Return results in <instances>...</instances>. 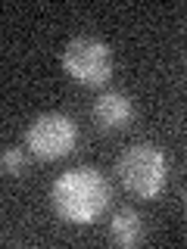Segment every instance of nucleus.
<instances>
[{"instance_id": "f257e3e1", "label": "nucleus", "mask_w": 187, "mask_h": 249, "mask_svg": "<svg viewBox=\"0 0 187 249\" xmlns=\"http://www.w3.org/2000/svg\"><path fill=\"white\" fill-rule=\"evenodd\" d=\"M112 190H109L106 175H100L91 165L69 168L53 181L50 202L53 212L69 224H91L109 209Z\"/></svg>"}, {"instance_id": "f03ea898", "label": "nucleus", "mask_w": 187, "mask_h": 249, "mask_svg": "<svg viewBox=\"0 0 187 249\" xmlns=\"http://www.w3.org/2000/svg\"><path fill=\"white\" fill-rule=\"evenodd\" d=\"M115 171H119V181L125 184V190L140 199L159 196L168 184V159L156 143L128 146L115 162Z\"/></svg>"}, {"instance_id": "7ed1b4c3", "label": "nucleus", "mask_w": 187, "mask_h": 249, "mask_svg": "<svg viewBox=\"0 0 187 249\" xmlns=\"http://www.w3.org/2000/svg\"><path fill=\"white\" fill-rule=\"evenodd\" d=\"M62 69L66 75L78 84H88V88H100L112 78V69H115V59H112V50H109L106 41L100 37H91V35H81V37H72L62 50Z\"/></svg>"}, {"instance_id": "20e7f679", "label": "nucleus", "mask_w": 187, "mask_h": 249, "mask_svg": "<svg viewBox=\"0 0 187 249\" xmlns=\"http://www.w3.org/2000/svg\"><path fill=\"white\" fill-rule=\"evenodd\" d=\"M28 150L44 162H56L62 156H69L78 143V128L69 115L62 112H44L28 124L25 131Z\"/></svg>"}, {"instance_id": "39448f33", "label": "nucleus", "mask_w": 187, "mask_h": 249, "mask_svg": "<svg viewBox=\"0 0 187 249\" xmlns=\"http://www.w3.org/2000/svg\"><path fill=\"white\" fill-rule=\"evenodd\" d=\"M91 115H94V124L103 134H115V131H125L131 124V119H134V103L122 90H106L94 100Z\"/></svg>"}, {"instance_id": "423d86ee", "label": "nucleus", "mask_w": 187, "mask_h": 249, "mask_svg": "<svg viewBox=\"0 0 187 249\" xmlns=\"http://www.w3.org/2000/svg\"><path fill=\"white\" fill-rule=\"evenodd\" d=\"M109 240L115 246L128 249V246H140L147 240V221L137 209H119L109 221Z\"/></svg>"}, {"instance_id": "0eeeda50", "label": "nucleus", "mask_w": 187, "mask_h": 249, "mask_svg": "<svg viewBox=\"0 0 187 249\" xmlns=\"http://www.w3.org/2000/svg\"><path fill=\"white\" fill-rule=\"evenodd\" d=\"M0 165H3L6 178H22L25 168H28V162H25V153H22L19 146H3V159H0Z\"/></svg>"}, {"instance_id": "6e6552de", "label": "nucleus", "mask_w": 187, "mask_h": 249, "mask_svg": "<svg viewBox=\"0 0 187 249\" xmlns=\"http://www.w3.org/2000/svg\"><path fill=\"white\" fill-rule=\"evenodd\" d=\"M181 199H184V209H187V187H184V196Z\"/></svg>"}]
</instances>
